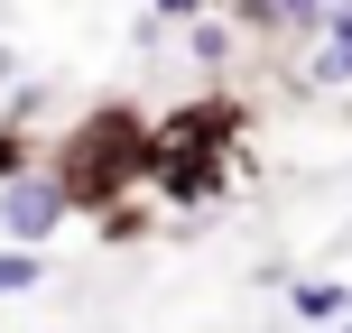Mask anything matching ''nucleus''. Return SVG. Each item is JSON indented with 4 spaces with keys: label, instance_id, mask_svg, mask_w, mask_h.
Masks as SVG:
<instances>
[{
    "label": "nucleus",
    "instance_id": "8",
    "mask_svg": "<svg viewBox=\"0 0 352 333\" xmlns=\"http://www.w3.org/2000/svg\"><path fill=\"white\" fill-rule=\"evenodd\" d=\"M232 37H241V28H232V19L223 10H204V19H186V56H195V65H232Z\"/></svg>",
    "mask_w": 352,
    "mask_h": 333
},
{
    "label": "nucleus",
    "instance_id": "12",
    "mask_svg": "<svg viewBox=\"0 0 352 333\" xmlns=\"http://www.w3.org/2000/svg\"><path fill=\"white\" fill-rule=\"evenodd\" d=\"M334 333H352V315H343V324H334Z\"/></svg>",
    "mask_w": 352,
    "mask_h": 333
},
{
    "label": "nucleus",
    "instance_id": "11",
    "mask_svg": "<svg viewBox=\"0 0 352 333\" xmlns=\"http://www.w3.org/2000/svg\"><path fill=\"white\" fill-rule=\"evenodd\" d=\"M204 10H223V0H148V19H158V28H186V19H204Z\"/></svg>",
    "mask_w": 352,
    "mask_h": 333
},
{
    "label": "nucleus",
    "instance_id": "6",
    "mask_svg": "<svg viewBox=\"0 0 352 333\" xmlns=\"http://www.w3.org/2000/svg\"><path fill=\"white\" fill-rule=\"evenodd\" d=\"M306 47H316V56H306V74H297V84H306V93H343V84H352V0L324 19L316 37H306Z\"/></svg>",
    "mask_w": 352,
    "mask_h": 333
},
{
    "label": "nucleus",
    "instance_id": "5",
    "mask_svg": "<svg viewBox=\"0 0 352 333\" xmlns=\"http://www.w3.org/2000/svg\"><path fill=\"white\" fill-rule=\"evenodd\" d=\"M334 10H343V0H223L232 28H241V37H269V47H297V37H316Z\"/></svg>",
    "mask_w": 352,
    "mask_h": 333
},
{
    "label": "nucleus",
    "instance_id": "1",
    "mask_svg": "<svg viewBox=\"0 0 352 333\" xmlns=\"http://www.w3.org/2000/svg\"><path fill=\"white\" fill-rule=\"evenodd\" d=\"M47 176L65 185L74 213L130 204V185H148V176H158V121H148L140 102H93L84 121L47 148Z\"/></svg>",
    "mask_w": 352,
    "mask_h": 333
},
{
    "label": "nucleus",
    "instance_id": "9",
    "mask_svg": "<svg viewBox=\"0 0 352 333\" xmlns=\"http://www.w3.org/2000/svg\"><path fill=\"white\" fill-rule=\"evenodd\" d=\"M37 278H47V260H37V250H19V241H0V297H28Z\"/></svg>",
    "mask_w": 352,
    "mask_h": 333
},
{
    "label": "nucleus",
    "instance_id": "10",
    "mask_svg": "<svg viewBox=\"0 0 352 333\" xmlns=\"http://www.w3.org/2000/svg\"><path fill=\"white\" fill-rule=\"evenodd\" d=\"M10 176H28V130L0 121V185H10Z\"/></svg>",
    "mask_w": 352,
    "mask_h": 333
},
{
    "label": "nucleus",
    "instance_id": "4",
    "mask_svg": "<svg viewBox=\"0 0 352 333\" xmlns=\"http://www.w3.org/2000/svg\"><path fill=\"white\" fill-rule=\"evenodd\" d=\"M148 185H158L176 213H213V204L232 194V158H204V148H167Z\"/></svg>",
    "mask_w": 352,
    "mask_h": 333
},
{
    "label": "nucleus",
    "instance_id": "7",
    "mask_svg": "<svg viewBox=\"0 0 352 333\" xmlns=\"http://www.w3.org/2000/svg\"><path fill=\"white\" fill-rule=\"evenodd\" d=\"M287 306H297L306 324H343V315H352V278H297Z\"/></svg>",
    "mask_w": 352,
    "mask_h": 333
},
{
    "label": "nucleus",
    "instance_id": "3",
    "mask_svg": "<svg viewBox=\"0 0 352 333\" xmlns=\"http://www.w3.org/2000/svg\"><path fill=\"white\" fill-rule=\"evenodd\" d=\"M65 185L56 176H10L0 185V241H19V250H47L56 231H65Z\"/></svg>",
    "mask_w": 352,
    "mask_h": 333
},
{
    "label": "nucleus",
    "instance_id": "2",
    "mask_svg": "<svg viewBox=\"0 0 352 333\" xmlns=\"http://www.w3.org/2000/svg\"><path fill=\"white\" fill-rule=\"evenodd\" d=\"M241 130H250V102L241 93H195L158 121V158L167 148H204V158H241Z\"/></svg>",
    "mask_w": 352,
    "mask_h": 333
}]
</instances>
